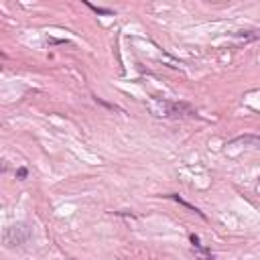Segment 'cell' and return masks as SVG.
<instances>
[{"label": "cell", "instance_id": "cell-1", "mask_svg": "<svg viewBox=\"0 0 260 260\" xmlns=\"http://www.w3.org/2000/svg\"><path fill=\"white\" fill-rule=\"evenodd\" d=\"M160 104V116L165 118H185V116H195V110L185 104V102H169V100H162L158 102Z\"/></svg>", "mask_w": 260, "mask_h": 260}, {"label": "cell", "instance_id": "cell-2", "mask_svg": "<svg viewBox=\"0 0 260 260\" xmlns=\"http://www.w3.org/2000/svg\"><path fill=\"white\" fill-rule=\"evenodd\" d=\"M4 234H14V238L4 240L6 246H20V244H26V242H28V238H30L32 232H30V228H28L26 223H18V225H10V228H6Z\"/></svg>", "mask_w": 260, "mask_h": 260}, {"label": "cell", "instance_id": "cell-3", "mask_svg": "<svg viewBox=\"0 0 260 260\" xmlns=\"http://www.w3.org/2000/svg\"><path fill=\"white\" fill-rule=\"evenodd\" d=\"M189 240H191L193 250H195V254H197V258H199V260H213V254L209 252V248H205V246L201 244V240H199V236H197V234H191V236H189Z\"/></svg>", "mask_w": 260, "mask_h": 260}, {"label": "cell", "instance_id": "cell-4", "mask_svg": "<svg viewBox=\"0 0 260 260\" xmlns=\"http://www.w3.org/2000/svg\"><path fill=\"white\" fill-rule=\"evenodd\" d=\"M230 144H244V146H252V148H260V136L256 134H244V136H236L230 140Z\"/></svg>", "mask_w": 260, "mask_h": 260}, {"label": "cell", "instance_id": "cell-5", "mask_svg": "<svg viewBox=\"0 0 260 260\" xmlns=\"http://www.w3.org/2000/svg\"><path fill=\"white\" fill-rule=\"evenodd\" d=\"M167 197H169V199H173V201H177V203H181L183 207H187V209H191V211H195V213H197V215H199L201 219H205V213H203L201 209H197V207H195V205H191L189 201H185V199H181V197H179L177 193H169Z\"/></svg>", "mask_w": 260, "mask_h": 260}, {"label": "cell", "instance_id": "cell-6", "mask_svg": "<svg viewBox=\"0 0 260 260\" xmlns=\"http://www.w3.org/2000/svg\"><path fill=\"white\" fill-rule=\"evenodd\" d=\"M83 4H85L89 10H93L95 14H102V16H112V14H114L112 8H102V6H95V4H91V2H87V0H85Z\"/></svg>", "mask_w": 260, "mask_h": 260}, {"label": "cell", "instance_id": "cell-7", "mask_svg": "<svg viewBox=\"0 0 260 260\" xmlns=\"http://www.w3.org/2000/svg\"><path fill=\"white\" fill-rule=\"evenodd\" d=\"M26 177H28V169H26V167H18V169H16V179H18V181H24Z\"/></svg>", "mask_w": 260, "mask_h": 260}]
</instances>
